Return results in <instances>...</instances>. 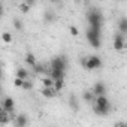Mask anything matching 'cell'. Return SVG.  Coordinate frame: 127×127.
<instances>
[{
	"instance_id": "1",
	"label": "cell",
	"mask_w": 127,
	"mask_h": 127,
	"mask_svg": "<svg viewBox=\"0 0 127 127\" xmlns=\"http://www.w3.org/2000/svg\"><path fill=\"white\" fill-rule=\"evenodd\" d=\"M93 111H94V114H97V115H100V117H105V115L109 114V111H111V103H109V100L106 99V96L94 97Z\"/></svg>"
},
{
	"instance_id": "2",
	"label": "cell",
	"mask_w": 127,
	"mask_h": 127,
	"mask_svg": "<svg viewBox=\"0 0 127 127\" xmlns=\"http://www.w3.org/2000/svg\"><path fill=\"white\" fill-rule=\"evenodd\" d=\"M87 20H88L90 29L102 30V26H103V15H102L97 9H91V11L87 14Z\"/></svg>"
},
{
	"instance_id": "3",
	"label": "cell",
	"mask_w": 127,
	"mask_h": 127,
	"mask_svg": "<svg viewBox=\"0 0 127 127\" xmlns=\"http://www.w3.org/2000/svg\"><path fill=\"white\" fill-rule=\"evenodd\" d=\"M82 66H84L85 69H88V70L100 69V67H102V60H100V57H97V55H90V57H87V58L82 60Z\"/></svg>"
},
{
	"instance_id": "4",
	"label": "cell",
	"mask_w": 127,
	"mask_h": 127,
	"mask_svg": "<svg viewBox=\"0 0 127 127\" xmlns=\"http://www.w3.org/2000/svg\"><path fill=\"white\" fill-rule=\"evenodd\" d=\"M85 36H87L88 43H90L93 48H99V46H100V30H96V29H90V27H88Z\"/></svg>"
},
{
	"instance_id": "5",
	"label": "cell",
	"mask_w": 127,
	"mask_h": 127,
	"mask_svg": "<svg viewBox=\"0 0 127 127\" xmlns=\"http://www.w3.org/2000/svg\"><path fill=\"white\" fill-rule=\"evenodd\" d=\"M66 67H67V60H66L64 55H58V57H54V58L51 60V69L64 72Z\"/></svg>"
},
{
	"instance_id": "6",
	"label": "cell",
	"mask_w": 127,
	"mask_h": 127,
	"mask_svg": "<svg viewBox=\"0 0 127 127\" xmlns=\"http://www.w3.org/2000/svg\"><path fill=\"white\" fill-rule=\"evenodd\" d=\"M93 96L94 97H99V96H105L106 94V87H105V84L103 82H96L94 84V87H93Z\"/></svg>"
},
{
	"instance_id": "7",
	"label": "cell",
	"mask_w": 127,
	"mask_h": 127,
	"mask_svg": "<svg viewBox=\"0 0 127 127\" xmlns=\"http://www.w3.org/2000/svg\"><path fill=\"white\" fill-rule=\"evenodd\" d=\"M124 45H126V39H124V36L120 33V34H115V37H114V48L117 49V51H121V49H124Z\"/></svg>"
},
{
	"instance_id": "8",
	"label": "cell",
	"mask_w": 127,
	"mask_h": 127,
	"mask_svg": "<svg viewBox=\"0 0 127 127\" xmlns=\"http://www.w3.org/2000/svg\"><path fill=\"white\" fill-rule=\"evenodd\" d=\"M2 109L6 111L8 114H11V112L15 109V103H14V100H12L11 97H6V99L3 100V103H2Z\"/></svg>"
},
{
	"instance_id": "9",
	"label": "cell",
	"mask_w": 127,
	"mask_h": 127,
	"mask_svg": "<svg viewBox=\"0 0 127 127\" xmlns=\"http://www.w3.org/2000/svg\"><path fill=\"white\" fill-rule=\"evenodd\" d=\"M48 76H49L52 81L64 79V72H61V70H55V69H49V70H48Z\"/></svg>"
},
{
	"instance_id": "10",
	"label": "cell",
	"mask_w": 127,
	"mask_h": 127,
	"mask_svg": "<svg viewBox=\"0 0 127 127\" xmlns=\"http://www.w3.org/2000/svg\"><path fill=\"white\" fill-rule=\"evenodd\" d=\"M27 123H29L27 115H24V114L17 115V118H15V127H26V126H27Z\"/></svg>"
},
{
	"instance_id": "11",
	"label": "cell",
	"mask_w": 127,
	"mask_h": 127,
	"mask_svg": "<svg viewBox=\"0 0 127 127\" xmlns=\"http://www.w3.org/2000/svg\"><path fill=\"white\" fill-rule=\"evenodd\" d=\"M9 121H11V115H9L6 111L0 109V126H5V124H8Z\"/></svg>"
},
{
	"instance_id": "12",
	"label": "cell",
	"mask_w": 127,
	"mask_h": 127,
	"mask_svg": "<svg viewBox=\"0 0 127 127\" xmlns=\"http://www.w3.org/2000/svg\"><path fill=\"white\" fill-rule=\"evenodd\" d=\"M33 6V2H30V0H27V2H21L20 5H18V8H20V11L23 12V14H27L29 11H30V8Z\"/></svg>"
},
{
	"instance_id": "13",
	"label": "cell",
	"mask_w": 127,
	"mask_h": 127,
	"mask_svg": "<svg viewBox=\"0 0 127 127\" xmlns=\"http://www.w3.org/2000/svg\"><path fill=\"white\" fill-rule=\"evenodd\" d=\"M42 96L46 97V99H52L57 96V91L54 88H42Z\"/></svg>"
},
{
	"instance_id": "14",
	"label": "cell",
	"mask_w": 127,
	"mask_h": 127,
	"mask_svg": "<svg viewBox=\"0 0 127 127\" xmlns=\"http://www.w3.org/2000/svg\"><path fill=\"white\" fill-rule=\"evenodd\" d=\"M26 63H27V64L30 66V67H33L34 64H36V57H34V54H32V52H27L26 54Z\"/></svg>"
},
{
	"instance_id": "15",
	"label": "cell",
	"mask_w": 127,
	"mask_h": 127,
	"mask_svg": "<svg viewBox=\"0 0 127 127\" xmlns=\"http://www.w3.org/2000/svg\"><path fill=\"white\" fill-rule=\"evenodd\" d=\"M2 40L5 42V43H12V40H14V36H12V33H9V32H3L2 33Z\"/></svg>"
},
{
	"instance_id": "16",
	"label": "cell",
	"mask_w": 127,
	"mask_h": 127,
	"mask_svg": "<svg viewBox=\"0 0 127 127\" xmlns=\"http://www.w3.org/2000/svg\"><path fill=\"white\" fill-rule=\"evenodd\" d=\"M17 78H20V79H23V81H27L29 72H27L26 69H18V70H17Z\"/></svg>"
},
{
	"instance_id": "17",
	"label": "cell",
	"mask_w": 127,
	"mask_h": 127,
	"mask_svg": "<svg viewBox=\"0 0 127 127\" xmlns=\"http://www.w3.org/2000/svg\"><path fill=\"white\" fill-rule=\"evenodd\" d=\"M42 85H43V88H52L54 81L49 76H45V78H42Z\"/></svg>"
},
{
	"instance_id": "18",
	"label": "cell",
	"mask_w": 127,
	"mask_h": 127,
	"mask_svg": "<svg viewBox=\"0 0 127 127\" xmlns=\"http://www.w3.org/2000/svg\"><path fill=\"white\" fill-rule=\"evenodd\" d=\"M69 103H70V106H72L73 111H78V109H79V103H78L76 96H70V97H69Z\"/></svg>"
},
{
	"instance_id": "19",
	"label": "cell",
	"mask_w": 127,
	"mask_h": 127,
	"mask_svg": "<svg viewBox=\"0 0 127 127\" xmlns=\"http://www.w3.org/2000/svg\"><path fill=\"white\" fill-rule=\"evenodd\" d=\"M63 87H64V79H58V81H54V85H52V88L58 93V91H61L63 90Z\"/></svg>"
},
{
	"instance_id": "20",
	"label": "cell",
	"mask_w": 127,
	"mask_h": 127,
	"mask_svg": "<svg viewBox=\"0 0 127 127\" xmlns=\"http://www.w3.org/2000/svg\"><path fill=\"white\" fill-rule=\"evenodd\" d=\"M43 18H45L46 23H52V21H55V14L51 12V11H46V12L43 14Z\"/></svg>"
},
{
	"instance_id": "21",
	"label": "cell",
	"mask_w": 127,
	"mask_h": 127,
	"mask_svg": "<svg viewBox=\"0 0 127 127\" xmlns=\"http://www.w3.org/2000/svg\"><path fill=\"white\" fill-rule=\"evenodd\" d=\"M118 27H120V30H121V34H126V33H127V18H121Z\"/></svg>"
},
{
	"instance_id": "22",
	"label": "cell",
	"mask_w": 127,
	"mask_h": 127,
	"mask_svg": "<svg viewBox=\"0 0 127 127\" xmlns=\"http://www.w3.org/2000/svg\"><path fill=\"white\" fill-rule=\"evenodd\" d=\"M82 97H84V100L88 102V103H93V102H94V96H93L91 91H85V93L82 94Z\"/></svg>"
},
{
	"instance_id": "23",
	"label": "cell",
	"mask_w": 127,
	"mask_h": 127,
	"mask_svg": "<svg viewBox=\"0 0 127 127\" xmlns=\"http://www.w3.org/2000/svg\"><path fill=\"white\" fill-rule=\"evenodd\" d=\"M32 69H33L34 73H43V72H45V66H43V64H39V63H36Z\"/></svg>"
},
{
	"instance_id": "24",
	"label": "cell",
	"mask_w": 127,
	"mask_h": 127,
	"mask_svg": "<svg viewBox=\"0 0 127 127\" xmlns=\"http://www.w3.org/2000/svg\"><path fill=\"white\" fill-rule=\"evenodd\" d=\"M14 27H15V30H23V21L15 18L14 20Z\"/></svg>"
},
{
	"instance_id": "25",
	"label": "cell",
	"mask_w": 127,
	"mask_h": 127,
	"mask_svg": "<svg viewBox=\"0 0 127 127\" xmlns=\"http://www.w3.org/2000/svg\"><path fill=\"white\" fill-rule=\"evenodd\" d=\"M21 88H24V90H27V91H29V90H32V88H33V84H32L30 81H24Z\"/></svg>"
},
{
	"instance_id": "26",
	"label": "cell",
	"mask_w": 127,
	"mask_h": 127,
	"mask_svg": "<svg viewBox=\"0 0 127 127\" xmlns=\"http://www.w3.org/2000/svg\"><path fill=\"white\" fill-rule=\"evenodd\" d=\"M23 82H24V81L20 79V78H15V79H14V85H15V87H20V88H21V87H23Z\"/></svg>"
},
{
	"instance_id": "27",
	"label": "cell",
	"mask_w": 127,
	"mask_h": 127,
	"mask_svg": "<svg viewBox=\"0 0 127 127\" xmlns=\"http://www.w3.org/2000/svg\"><path fill=\"white\" fill-rule=\"evenodd\" d=\"M70 33H72V36H78V29L76 27H70Z\"/></svg>"
},
{
	"instance_id": "28",
	"label": "cell",
	"mask_w": 127,
	"mask_h": 127,
	"mask_svg": "<svg viewBox=\"0 0 127 127\" xmlns=\"http://www.w3.org/2000/svg\"><path fill=\"white\" fill-rule=\"evenodd\" d=\"M115 127H127V124L121 121V123H117V124H115Z\"/></svg>"
},
{
	"instance_id": "29",
	"label": "cell",
	"mask_w": 127,
	"mask_h": 127,
	"mask_svg": "<svg viewBox=\"0 0 127 127\" xmlns=\"http://www.w3.org/2000/svg\"><path fill=\"white\" fill-rule=\"evenodd\" d=\"M3 15V5H2V2H0V17Z\"/></svg>"
},
{
	"instance_id": "30",
	"label": "cell",
	"mask_w": 127,
	"mask_h": 127,
	"mask_svg": "<svg viewBox=\"0 0 127 127\" xmlns=\"http://www.w3.org/2000/svg\"><path fill=\"white\" fill-rule=\"evenodd\" d=\"M0 78H2V69H0Z\"/></svg>"
}]
</instances>
